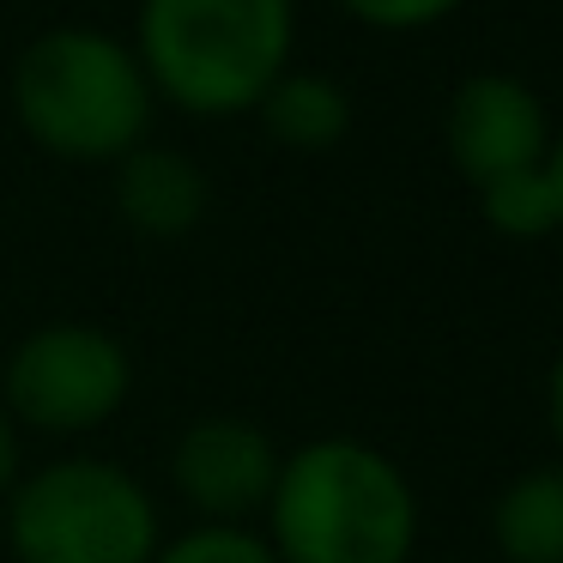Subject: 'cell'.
Returning <instances> with one entry per match:
<instances>
[{
	"label": "cell",
	"instance_id": "obj_10",
	"mask_svg": "<svg viewBox=\"0 0 563 563\" xmlns=\"http://www.w3.org/2000/svg\"><path fill=\"white\" fill-rule=\"evenodd\" d=\"M255 115L279 146L328 152V146H340L345 128H352V98H345L340 79L309 74V67H285V74L267 86V98L255 103Z\"/></svg>",
	"mask_w": 563,
	"mask_h": 563
},
{
	"label": "cell",
	"instance_id": "obj_8",
	"mask_svg": "<svg viewBox=\"0 0 563 563\" xmlns=\"http://www.w3.org/2000/svg\"><path fill=\"white\" fill-rule=\"evenodd\" d=\"M207 200L212 188L200 176V164L176 146H152L146 140V146H134L115 164V207H122V219L140 236H158V243L188 236L207 219Z\"/></svg>",
	"mask_w": 563,
	"mask_h": 563
},
{
	"label": "cell",
	"instance_id": "obj_3",
	"mask_svg": "<svg viewBox=\"0 0 563 563\" xmlns=\"http://www.w3.org/2000/svg\"><path fill=\"white\" fill-rule=\"evenodd\" d=\"M152 103L158 98L134 49L110 31L55 25L13 62L19 128L62 164H122L134 146H146Z\"/></svg>",
	"mask_w": 563,
	"mask_h": 563
},
{
	"label": "cell",
	"instance_id": "obj_16",
	"mask_svg": "<svg viewBox=\"0 0 563 563\" xmlns=\"http://www.w3.org/2000/svg\"><path fill=\"white\" fill-rule=\"evenodd\" d=\"M545 176L558 188V231H563V134H551V158H545Z\"/></svg>",
	"mask_w": 563,
	"mask_h": 563
},
{
	"label": "cell",
	"instance_id": "obj_13",
	"mask_svg": "<svg viewBox=\"0 0 563 563\" xmlns=\"http://www.w3.org/2000/svg\"><path fill=\"white\" fill-rule=\"evenodd\" d=\"M345 13L364 31H388V37H412V31H430L442 19H454L466 0H340Z\"/></svg>",
	"mask_w": 563,
	"mask_h": 563
},
{
	"label": "cell",
	"instance_id": "obj_12",
	"mask_svg": "<svg viewBox=\"0 0 563 563\" xmlns=\"http://www.w3.org/2000/svg\"><path fill=\"white\" fill-rule=\"evenodd\" d=\"M152 563H279L255 527H188L183 539L158 545Z\"/></svg>",
	"mask_w": 563,
	"mask_h": 563
},
{
	"label": "cell",
	"instance_id": "obj_15",
	"mask_svg": "<svg viewBox=\"0 0 563 563\" xmlns=\"http://www.w3.org/2000/svg\"><path fill=\"white\" fill-rule=\"evenodd\" d=\"M545 418H551V437L563 449V352L551 357V376H545Z\"/></svg>",
	"mask_w": 563,
	"mask_h": 563
},
{
	"label": "cell",
	"instance_id": "obj_4",
	"mask_svg": "<svg viewBox=\"0 0 563 563\" xmlns=\"http://www.w3.org/2000/svg\"><path fill=\"white\" fill-rule=\"evenodd\" d=\"M7 545L19 563H152L164 527L152 490L128 466L62 454L13 485Z\"/></svg>",
	"mask_w": 563,
	"mask_h": 563
},
{
	"label": "cell",
	"instance_id": "obj_1",
	"mask_svg": "<svg viewBox=\"0 0 563 563\" xmlns=\"http://www.w3.org/2000/svg\"><path fill=\"white\" fill-rule=\"evenodd\" d=\"M261 521L279 563H412L418 490L376 442L316 437L279 461Z\"/></svg>",
	"mask_w": 563,
	"mask_h": 563
},
{
	"label": "cell",
	"instance_id": "obj_9",
	"mask_svg": "<svg viewBox=\"0 0 563 563\" xmlns=\"http://www.w3.org/2000/svg\"><path fill=\"white\" fill-rule=\"evenodd\" d=\"M490 545L503 563H563V466H527L490 503Z\"/></svg>",
	"mask_w": 563,
	"mask_h": 563
},
{
	"label": "cell",
	"instance_id": "obj_5",
	"mask_svg": "<svg viewBox=\"0 0 563 563\" xmlns=\"http://www.w3.org/2000/svg\"><path fill=\"white\" fill-rule=\"evenodd\" d=\"M134 388V357L110 328L49 321L25 333L0 369V412L49 437H86L110 424Z\"/></svg>",
	"mask_w": 563,
	"mask_h": 563
},
{
	"label": "cell",
	"instance_id": "obj_2",
	"mask_svg": "<svg viewBox=\"0 0 563 563\" xmlns=\"http://www.w3.org/2000/svg\"><path fill=\"white\" fill-rule=\"evenodd\" d=\"M128 49L152 98L224 122V115H249L291 67L297 7L291 0H140Z\"/></svg>",
	"mask_w": 563,
	"mask_h": 563
},
{
	"label": "cell",
	"instance_id": "obj_14",
	"mask_svg": "<svg viewBox=\"0 0 563 563\" xmlns=\"http://www.w3.org/2000/svg\"><path fill=\"white\" fill-rule=\"evenodd\" d=\"M19 485V424L0 412V497Z\"/></svg>",
	"mask_w": 563,
	"mask_h": 563
},
{
	"label": "cell",
	"instance_id": "obj_11",
	"mask_svg": "<svg viewBox=\"0 0 563 563\" xmlns=\"http://www.w3.org/2000/svg\"><path fill=\"white\" fill-rule=\"evenodd\" d=\"M478 219L497 236L515 243H533V236H558V188H551L545 164L521 176H503V183L478 188Z\"/></svg>",
	"mask_w": 563,
	"mask_h": 563
},
{
	"label": "cell",
	"instance_id": "obj_6",
	"mask_svg": "<svg viewBox=\"0 0 563 563\" xmlns=\"http://www.w3.org/2000/svg\"><path fill=\"white\" fill-rule=\"evenodd\" d=\"M442 140H449L454 170L473 188H490L551 158V110L527 79L485 67L454 86L449 110H442Z\"/></svg>",
	"mask_w": 563,
	"mask_h": 563
},
{
	"label": "cell",
	"instance_id": "obj_7",
	"mask_svg": "<svg viewBox=\"0 0 563 563\" xmlns=\"http://www.w3.org/2000/svg\"><path fill=\"white\" fill-rule=\"evenodd\" d=\"M279 461L285 454L273 449V437L255 418L212 412V418H195L176 437L170 485L200 515V527H249L255 515H267Z\"/></svg>",
	"mask_w": 563,
	"mask_h": 563
}]
</instances>
